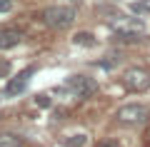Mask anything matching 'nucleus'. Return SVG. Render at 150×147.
<instances>
[{
    "label": "nucleus",
    "instance_id": "6e6552de",
    "mask_svg": "<svg viewBox=\"0 0 150 147\" xmlns=\"http://www.w3.org/2000/svg\"><path fill=\"white\" fill-rule=\"evenodd\" d=\"M0 147H25V142L15 132H0Z\"/></svg>",
    "mask_w": 150,
    "mask_h": 147
},
{
    "label": "nucleus",
    "instance_id": "20e7f679",
    "mask_svg": "<svg viewBox=\"0 0 150 147\" xmlns=\"http://www.w3.org/2000/svg\"><path fill=\"white\" fill-rule=\"evenodd\" d=\"M65 87L75 95V97H93L98 92V82L95 77H88V75H70L65 80Z\"/></svg>",
    "mask_w": 150,
    "mask_h": 147
},
{
    "label": "nucleus",
    "instance_id": "7ed1b4c3",
    "mask_svg": "<svg viewBox=\"0 0 150 147\" xmlns=\"http://www.w3.org/2000/svg\"><path fill=\"white\" fill-rule=\"evenodd\" d=\"M123 85L130 90V92H145L150 87V70L145 68H128L123 72Z\"/></svg>",
    "mask_w": 150,
    "mask_h": 147
},
{
    "label": "nucleus",
    "instance_id": "f03ea898",
    "mask_svg": "<svg viewBox=\"0 0 150 147\" xmlns=\"http://www.w3.org/2000/svg\"><path fill=\"white\" fill-rule=\"evenodd\" d=\"M112 32L120 37V40H140V37L145 35V27L140 20H133V18H118L115 23H110Z\"/></svg>",
    "mask_w": 150,
    "mask_h": 147
},
{
    "label": "nucleus",
    "instance_id": "0eeeda50",
    "mask_svg": "<svg viewBox=\"0 0 150 147\" xmlns=\"http://www.w3.org/2000/svg\"><path fill=\"white\" fill-rule=\"evenodd\" d=\"M23 42V30L18 27H0V50H13Z\"/></svg>",
    "mask_w": 150,
    "mask_h": 147
},
{
    "label": "nucleus",
    "instance_id": "4468645a",
    "mask_svg": "<svg viewBox=\"0 0 150 147\" xmlns=\"http://www.w3.org/2000/svg\"><path fill=\"white\" fill-rule=\"evenodd\" d=\"M10 8H13V3H10V0H0V13H8Z\"/></svg>",
    "mask_w": 150,
    "mask_h": 147
},
{
    "label": "nucleus",
    "instance_id": "9b49d317",
    "mask_svg": "<svg viewBox=\"0 0 150 147\" xmlns=\"http://www.w3.org/2000/svg\"><path fill=\"white\" fill-rule=\"evenodd\" d=\"M88 142V135H73V137H65L63 145L65 147H83Z\"/></svg>",
    "mask_w": 150,
    "mask_h": 147
},
{
    "label": "nucleus",
    "instance_id": "9d476101",
    "mask_svg": "<svg viewBox=\"0 0 150 147\" xmlns=\"http://www.w3.org/2000/svg\"><path fill=\"white\" fill-rule=\"evenodd\" d=\"M130 13H135V15L150 13V0H133V3H130Z\"/></svg>",
    "mask_w": 150,
    "mask_h": 147
},
{
    "label": "nucleus",
    "instance_id": "423d86ee",
    "mask_svg": "<svg viewBox=\"0 0 150 147\" xmlns=\"http://www.w3.org/2000/svg\"><path fill=\"white\" fill-rule=\"evenodd\" d=\"M33 72H35V68H28V70H23V72H18L15 77L8 80V85H5V95L8 97H18V95L28 87V80L33 77Z\"/></svg>",
    "mask_w": 150,
    "mask_h": 147
},
{
    "label": "nucleus",
    "instance_id": "f8f14e48",
    "mask_svg": "<svg viewBox=\"0 0 150 147\" xmlns=\"http://www.w3.org/2000/svg\"><path fill=\"white\" fill-rule=\"evenodd\" d=\"M8 75H10V63L8 60H0V80L8 77Z\"/></svg>",
    "mask_w": 150,
    "mask_h": 147
},
{
    "label": "nucleus",
    "instance_id": "2eb2a0df",
    "mask_svg": "<svg viewBox=\"0 0 150 147\" xmlns=\"http://www.w3.org/2000/svg\"><path fill=\"white\" fill-rule=\"evenodd\" d=\"M38 105H40V107H45V105H48V107H50V97H45V95H40V97H38Z\"/></svg>",
    "mask_w": 150,
    "mask_h": 147
},
{
    "label": "nucleus",
    "instance_id": "39448f33",
    "mask_svg": "<svg viewBox=\"0 0 150 147\" xmlns=\"http://www.w3.org/2000/svg\"><path fill=\"white\" fill-rule=\"evenodd\" d=\"M118 120L123 125H140V122H148L150 120V110L140 102H128L118 110Z\"/></svg>",
    "mask_w": 150,
    "mask_h": 147
},
{
    "label": "nucleus",
    "instance_id": "ddd939ff",
    "mask_svg": "<svg viewBox=\"0 0 150 147\" xmlns=\"http://www.w3.org/2000/svg\"><path fill=\"white\" fill-rule=\"evenodd\" d=\"M95 147H120V145H118V140H112V137H108V140H100V142H98Z\"/></svg>",
    "mask_w": 150,
    "mask_h": 147
},
{
    "label": "nucleus",
    "instance_id": "f257e3e1",
    "mask_svg": "<svg viewBox=\"0 0 150 147\" xmlns=\"http://www.w3.org/2000/svg\"><path fill=\"white\" fill-rule=\"evenodd\" d=\"M40 20H43V25L53 27V30H63V27L73 25L75 10L70 5H50L40 13Z\"/></svg>",
    "mask_w": 150,
    "mask_h": 147
},
{
    "label": "nucleus",
    "instance_id": "1a4fd4ad",
    "mask_svg": "<svg viewBox=\"0 0 150 147\" xmlns=\"http://www.w3.org/2000/svg\"><path fill=\"white\" fill-rule=\"evenodd\" d=\"M73 42H75V45H88V47H93V45H95V35H93V32H75V35H73Z\"/></svg>",
    "mask_w": 150,
    "mask_h": 147
}]
</instances>
